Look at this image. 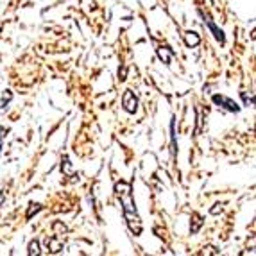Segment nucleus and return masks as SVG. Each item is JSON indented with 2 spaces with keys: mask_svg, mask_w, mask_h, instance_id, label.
Instances as JSON below:
<instances>
[{
  "mask_svg": "<svg viewBox=\"0 0 256 256\" xmlns=\"http://www.w3.org/2000/svg\"><path fill=\"white\" fill-rule=\"evenodd\" d=\"M116 194L120 197V202H122V210H124V217L128 220L129 228L134 235H140L142 233V222L140 217L136 214V208H134V202H132L131 197V186L128 183H118L116 184Z\"/></svg>",
  "mask_w": 256,
  "mask_h": 256,
  "instance_id": "nucleus-1",
  "label": "nucleus"
},
{
  "mask_svg": "<svg viewBox=\"0 0 256 256\" xmlns=\"http://www.w3.org/2000/svg\"><path fill=\"white\" fill-rule=\"evenodd\" d=\"M214 102L218 104V106H222L224 110L231 111V113H238L240 111V106L235 102V100H231V98L224 97V95H214Z\"/></svg>",
  "mask_w": 256,
  "mask_h": 256,
  "instance_id": "nucleus-2",
  "label": "nucleus"
},
{
  "mask_svg": "<svg viewBox=\"0 0 256 256\" xmlns=\"http://www.w3.org/2000/svg\"><path fill=\"white\" fill-rule=\"evenodd\" d=\"M122 104H124V110L128 113H134L138 110V98L136 95L132 94L131 90H126L124 92V97H122Z\"/></svg>",
  "mask_w": 256,
  "mask_h": 256,
  "instance_id": "nucleus-3",
  "label": "nucleus"
},
{
  "mask_svg": "<svg viewBox=\"0 0 256 256\" xmlns=\"http://www.w3.org/2000/svg\"><path fill=\"white\" fill-rule=\"evenodd\" d=\"M201 14H202V18H204V24L210 27V30H212V32H214V36H215V38H217V42H220V43H224V42H226V38H224V32H222V30L218 29L217 26H215L214 22H212V18H210L208 14H204V13H201Z\"/></svg>",
  "mask_w": 256,
  "mask_h": 256,
  "instance_id": "nucleus-4",
  "label": "nucleus"
},
{
  "mask_svg": "<svg viewBox=\"0 0 256 256\" xmlns=\"http://www.w3.org/2000/svg\"><path fill=\"white\" fill-rule=\"evenodd\" d=\"M184 42H186L188 47H196V45H199L201 38H199V34H197V32H192V30H188L186 34H184Z\"/></svg>",
  "mask_w": 256,
  "mask_h": 256,
  "instance_id": "nucleus-5",
  "label": "nucleus"
},
{
  "mask_svg": "<svg viewBox=\"0 0 256 256\" xmlns=\"http://www.w3.org/2000/svg\"><path fill=\"white\" fill-rule=\"evenodd\" d=\"M172 54H174V52H172L170 48H166V47L158 48V56L163 60V63H168V61H170V58H172Z\"/></svg>",
  "mask_w": 256,
  "mask_h": 256,
  "instance_id": "nucleus-6",
  "label": "nucleus"
},
{
  "mask_svg": "<svg viewBox=\"0 0 256 256\" xmlns=\"http://www.w3.org/2000/svg\"><path fill=\"white\" fill-rule=\"evenodd\" d=\"M29 254H40V244L36 240L29 244Z\"/></svg>",
  "mask_w": 256,
  "mask_h": 256,
  "instance_id": "nucleus-7",
  "label": "nucleus"
},
{
  "mask_svg": "<svg viewBox=\"0 0 256 256\" xmlns=\"http://www.w3.org/2000/svg\"><path fill=\"white\" fill-rule=\"evenodd\" d=\"M194 220H196V224L192 226V233H197V231H199V228H201L202 220H201V217H197V215H194Z\"/></svg>",
  "mask_w": 256,
  "mask_h": 256,
  "instance_id": "nucleus-8",
  "label": "nucleus"
},
{
  "mask_svg": "<svg viewBox=\"0 0 256 256\" xmlns=\"http://www.w3.org/2000/svg\"><path fill=\"white\" fill-rule=\"evenodd\" d=\"M40 210V204H30V208H29V212H27V217H30L32 214H36Z\"/></svg>",
  "mask_w": 256,
  "mask_h": 256,
  "instance_id": "nucleus-9",
  "label": "nucleus"
},
{
  "mask_svg": "<svg viewBox=\"0 0 256 256\" xmlns=\"http://www.w3.org/2000/svg\"><path fill=\"white\" fill-rule=\"evenodd\" d=\"M9 98H11V94H4V102H8Z\"/></svg>",
  "mask_w": 256,
  "mask_h": 256,
  "instance_id": "nucleus-10",
  "label": "nucleus"
}]
</instances>
